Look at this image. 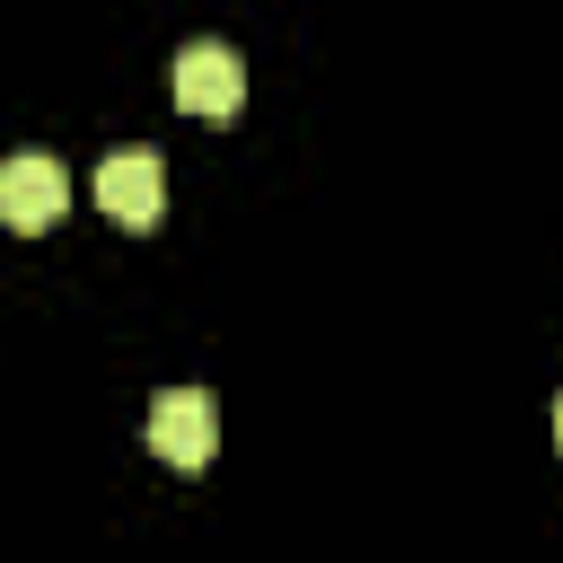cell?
I'll return each instance as SVG.
<instances>
[{
	"label": "cell",
	"mask_w": 563,
	"mask_h": 563,
	"mask_svg": "<svg viewBox=\"0 0 563 563\" xmlns=\"http://www.w3.org/2000/svg\"><path fill=\"white\" fill-rule=\"evenodd\" d=\"M176 106L202 114V123H229V114L246 106V62H238L229 44H211V35H194V44L176 53Z\"/></svg>",
	"instance_id": "7a4b0ae2"
},
{
	"label": "cell",
	"mask_w": 563,
	"mask_h": 563,
	"mask_svg": "<svg viewBox=\"0 0 563 563\" xmlns=\"http://www.w3.org/2000/svg\"><path fill=\"white\" fill-rule=\"evenodd\" d=\"M150 449L167 457V466H211V449H220V405H211V387H167L158 405H150Z\"/></svg>",
	"instance_id": "6da1fadb"
},
{
	"label": "cell",
	"mask_w": 563,
	"mask_h": 563,
	"mask_svg": "<svg viewBox=\"0 0 563 563\" xmlns=\"http://www.w3.org/2000/svg\"><path fill=\"white\" fill-rule=\"evenodd\" d=\"M554 449H563V396H554Z\"/></svg>",
	"instance_id": "5b68a950"
},
{
	"label": "cell",
	"mask_w": 563,
	"mask_h": 563,
	"mask_svg": "<svg viewBox=\"0 0 563 563\" xmlns=\"http://www.w3.org/2000/svg\"><path fill=\"white\" fill-rule=\"evenodd\" d=\"M97 211H106L114 229H158V211H167V167H158V150H114V158L97 167Z\"/></svg>",
	"instance_id": "3957f363"
},
{
	"label": "cell",
	"mask_w": 563,
	"mask_h": 563,
	"mask_svg": "<svg viewBox=\"0 0 563 563\" xmlns=\"http://www.w3.org/2000/svg\"><path fill=\"white\" fill-rule=\"evenodd\" d=\"M62 211H70V176H62L44 150H18V158H0V220H9L18 238L53 229Z\"/></svg>",
	"instance_id": "277c9868"
}]
</instances>
